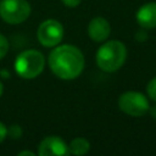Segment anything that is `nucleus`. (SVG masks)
<instances>
[{
    "label": "nucleus",
    "mask_w": 156,
    "mask_h": 156,
    "mask_svg": "<svg viewBox=\"0 0 156 156\" xmlns=\"http://www.w3.org/2000/svg\"><path fill=\"white\" fill-rule=\"evenodd\" d=\"M6 136H7V128L5 127L4 123L0 122V143L4 141Z\"/></svg>",
    "instance_id": "15"
},
{
    "label": "nucleus",
    "mask_w": 156,
    "mask_h": 156,
    "mask_svg": "<svg viewBox=\"0 0 156 156\" xmlns=\"http://www.w3.org/2000/svg\"><path fill=\"white\" fill-rule=\"evenodd\" d=\"M38 155L40 156H65L68 155V145L63 139L56 135L44 138L38 146Z\"/></svg>",
    "instance_id": "7"
},
{
    "label": "nucleus",
    "mask_w": 156,
    "mask_h": 156,
    "mask_svg": "<svg viewBox=\"0 0 156 156\" xmlns=\"http://www.w3.org/2000/svg\"><path fill=\"white\" fill-rule=\"evenodd\" d=\"M7 51H9V41L5 35L0 34V60L5 57Z\"/></svg>",
    "instance_id": "13"
},
{
    "label": "nucleus",
    "mask_w": 156,
    "mask_h": 156,
    "mask_svg": "<svg viewBox=\"0 0 156 156\" xmlns=\"http://www.w3.org/2000/svg\"><path fill=\"white\" fill-rule=\"evenodd\" d=\"M22 133L23 130L18 124H12L7 129V136H10L11 139H20L22 136Z\"/></svg>",
    "instance_id": "11"
},
{
    "label": "nucleus",
    "mask_w": 156,
    "mask_h": 156,
    "mask_svg": "<svg viewBox=\"0 0 156 156\" xmlns=\"http://www.w3.org/2000/svg\"><path fill=\"white\" fill-rule=\"evenodd\" d=\"M136 22L141 28L152 29L156 27V2H147L139 7Z\"/></svg>",
    "instance_id": "9"
},
{
    "label": "nucleus",
    "mask_w": 156,
    "mask_h": 156,
    "mask_svg": "<svg viewBox=\"0 0 156 156\" xmlns=\"http://www.w3.org/2000/svg\"><path fill=\"white\" fill-rule=\"evenodd\" d=\"M135 39H136L138 41H145V40L147 39V33H146L145 28L139 29V30L136 32V34H135Z\"/></svg>",
    "instance_id": "14"
},
{
    "label": "nucleus",
    "mask_w": 156,
    "mask_h": 156,
    "mask_svg": "<svg viewBox=\"0 0 156 156\" xmlns=\"http://www.w3.org/2000/svg\"><path fill=\"white\" fill-rule=\"evenodd\" d=\"M45 66L44 55L38 50L22 51L15 60V71L23 79L38 77Z\"/></svg>",
    "instance_id": "3"
},
{
    "label": "nucleus",
    "mask_w": 156,
    "mask_h": 156,
    "mask_svg": "<svg viewBox=\"0 0 156 156\" xmlns=\"http://www.w3.org/2000/svg\"><path fill=\"white\" fill-rule=\"evenodd\" d=\"M37 37L43 46L54 48L63 38V27L58 21L49 18L40 23L37 30Z\"/></svg>",
    "instance_id": "6"
},
{
    "label": "nucleus",
    "mask_w": 156,
    "mask_h": 156,
    "mask_svg": "<svg viewBox=\"0 0 156 156\" xmlns=\"http://www.w3.org/2000/svg\"><path fill=\"white\" fill-rule=\"evenodd\" d=\"M118 107L122 112L129 116L140 117L149 112L150 105L144 94L139 91H126L118 99Z\"/></svg>",
    "instance_id": "5"
},
{
    "label": "nucleus",
    "mask_w": 156,
    "mask_h": 156,
    "mask_svg": "<svg viewBox=\"0 0 156 156\" xmlns=\"http://www.w3.org/2000/svg\"><path fill=\"white\" fill-rule=\"evenodd\" d=\"M30 15V5L27 0H1L0 16L10 24H20Z\"/></svg>",
    "instance_id": "4"
},
{
    "label": "nucleus",
    "mask_w": 156,
    "mask_h": 156,
    "mask_svg": "<svg viewBox=\"0 0 156 156\" xmlns=\"http://www.w3.org/2000/svg\"><path fill=\"white\" fill-rule=\"evenodd\" d=\"M49 67L60 79L71 80L80 76L84 68V56L82 51L69 44L56 46L49 55Z\"/></svg>",
    "instance_id": "1"
},
{
    "label": "nucleus",
    "mask_w": 156,
    "mask_h": 156,
    "mask_svg": "<svg viewBox=\"0 0 156 156\" xmlns=\"http://www.w3.org/2000/svg\"><path fill=\"white\" fill-rule=\"evenodd\" d=\"M2 91H4V87H2V83L0 82V96L2 95Z\"/></svg>",
    "instance_id": "20"
},
{
    "label": "nucleus",
    "mask_w": 156,
    "mask_h": 156,
    "mask_svg": "<svg viewBox=\"0 0 156 156\" xmlns=\"http://www.w3.org/2000/svg\"><path fill=\"white\" fill-rule=\"evenodd\" d=\"M0 74H1V76H5L6 78H10V73H9L7 71H1V72H0Z\"/></svg>",
    "instance_id": "19"
},
{
    "label": "nucleus",
    "mask_w": 156,
    "mask_h": 156,
    "mask_svg": "<svg viewBox=\"0 0 156 156\" xmlns=\"http://www.w3.org/2000/svg\"><path fill=\"white\" fill-rule=\"evenodd\" d=\"M90 149V143L84 138H74L68 145V154L85 155Z\"/></svg>",
    "instance_id": "10"
},
{
    "label": "nucleus",
    "mask_w": 156,
    "mask_h": 156,
    "mask_svg": "<svg viewBox=\"0 0 156 156\" xmlns=\"http://www.w3.org/2000/svg\"><path fill=\"white\" fill-rule=\"evenodd\" d=\"M24 155H28V156H34V152H33V151H27V150H23V151L18 152V156H24Z\"/></svg>",
    "instance_id": "18"
},
{
    "label": "nucleus",
    "mask_w": 156,
    "mask_h": 156,
    "mask_svg": "<svg viewBox=\"0 0 156 156\" xmlns=\"http://www.w3.org/2000/svg\"><path fill=\"white\" fill-rule=\"evenodd\" d=\"M149 112H150V116H151L154 119H156V106L150 107V108H149Z\"/></svg>",
    "instance_id": "17"
},
{
    "label": "nucleus",
    "mask_w": 156,
    "mask_h": 156,
    "mask_svg": "<svg viewBox=\"0 0 156 156\" xmlns=\"http://www.w3.org/2000/svg\"><path fill=\"white\" fill-rule=\"evenodd\" d=\"M146 91H147L149 98H151L152 100H155V101H156V77H155V78H152V79L147 83Z\"/></svg>",
    "instance_id": "12"
},
{
    "label": "nucleus",
    "mask_w": 156,
    "mask_h": 156,
    "mask_svg": "<svg viewBox=\"0 0 156 156\" xmlns=\"http://www.w3.org/2000/svg\"><path fill=\"white\" fill-rule=\"evenodd\" d=\"M88 34L91 40L101 43L105 41L111 34V26L104 17H95L89 22Z\"/></svg>",
    "instance_id": "8"
},
{
    "label": "nucleus",
    "mask_w": 156,
    "mask_h": 156,
    "mask_svg": "<svg viewBox=\"0 0 156 156\" xmlns=\"http://www.w3.org/2000/svg\"><path fill=\"white\" fill-rule=\"evenodd\" d=\"M66 6H68V7H76V6H78L79 4H80V1L82 0H61Z\"/></svg>",
    "instance_id": "16"
},
{
    "label": "nucleus",
    "mask_w": 156,
    "mask_h": 156,
    "mask_svg": "<svg viewBox=\"0 0 156 156\" xmlns=\"http://www.w3.org/2000/svg\"><path fill=\"white\" fill-rule=\"evenodd\" d=\"M127 58V49L122 41L108 40L104 43L96 52V63L104 72L118 71Z\"/></svg>",
    "instance_id": "2"
}]
</instances>
